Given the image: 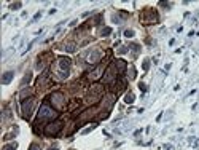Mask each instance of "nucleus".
Instances as JSON below:
<instances>
[{"label":"nucleus","instance_id":"obj_19","mask_svg":"<svg viewBox=\"0 0 199 150\" xmlns=\"http://www.w3.org/2000/svg\"><path fill=\"white\" fill-rule=\"evenodd\" d=\"M64 50L69 51V53H73V51L77 50V45L73 42H69V43H65V45H64Z\"/></svg>","mask_w":199,"mask_h":150},{"label":"nucleus","instance_id":"obj_15","mask_svg":"<svg viewBox=\"0 0 199 150\" xmlns=\"http://www.w3.org/2000/svg\"><path fill=\"white\" fill-rule=\"evenodd\" d=\"M37 86H40V88H46V86H48V74H42L40 77H38Z\"/></svg>","mask_w":199,"mask_h":150},{"label":"nucleus","instance_id":"obj_13","mask_svg":"<svg viewBox=\"0 0 199 150\" xmlns=\"http://www.w3.org/2000/svg\"><path fill=\"white\" fill-rule=\"evenodd\" d=\"M13 78H14V72H13V70H8V72H5V74L2 75V80H0V83H2V85H8L10 81L13 80Z\"/></svg>","mask_w":199,"mask_h":150},{"label":"nucleus","instance_id":"obj_16","mask_svg":"<svg viewBox=\"0 0 199 150\" xmlns=\"http://www.w3.org/2000/svg\"><path fill=\"white\" fill-rule=\"evenodd\" d=\"M102 72H104V67H102V66H99V67H97L96 70H92V72L89 74L88 77L91 78V80H97V78H99L100 75H102Z\"/></svg>","mask_w":199,"mask_h":150},{"label":"nucleus","instance_id":"obj_1","mask_svg":"<svg viewBox=\"0 0 199 150\" xmlns=\"http://www.w3.org/2000/svg\"><path fill=\"white\" fill-rule=\"evenodd\" d=\"M57 115L59 113L56 112V109H53L48 102H43L40 110H38V117H37V123L35 125H38L40 121H45V120H54V118H57Z\"/></svg>","mask_w":199,"mask_h":150},{"label":"nucleus","instance_id":"obj_25","mask_svg":"<svg viewBox=\"0 0 199 150\" xmlns=\"http://www.w3.org/2000/svg\"><path fill=\"white\" fill-rule=\"evenodd\" d=\"M18 149V144L16 142H13V144H8V145H5L2 150H16Z\"/></svg>","mask_w":199,"mask_h":150},{"label":"nucleus","instance_id":"obj_17","mask_svg":"<svg viewBox=\"0 0 199 150\" xmlns=\"http://www.w3.org/2000/svg\"><path fill=\"white\" fill-rule=\"evenodd\" d=\"M134 101H135V96H134L132 91H127L126 94H124V102H126V104H132Z\"/></svg>","mask_w":199,"mask_h":150},{"label":"nucleus","instance_id":"obj_24","mask_svg":"<svg viewBox=\"0 0 199 150\" xmlns=\"http://www.w3.org/2000/svg\"><path fill=\"white\" fill-rule=\"evenodd\" d=\"M142 69L145 70V72H148V69H150V59H143V62H142Z\"/></svg>","mask_w":199,"mask_h":150},{"label":"nucleus","instance_id":"obj_26","mask_svg":"<svg viewBox=\"0 0 199 150\" xmlns=\"http://www.w3.org/2000/svg\"><path fill=\"white\" fill-rule=\"evenodd\" d=\"M134 30H132V29H127V30H124V37H126V38H132V37H134Z\"/></svg>","mask_w":199,"mask_h":150},{"label":"nucleus","instance_id":"obj_11","mask_svg":"<svg viewBox=\"0 0 199 150\" xmlns=\"http://www.w3.org/2000/svg\"><path fill=\"white\" fill-rule=\"evenodd\" d=\"M96 112H97V109H96V107L88 109L84 113H81V115L78 117V121H86V120H89V118H92V117L96 115Z\"/></svg>","mask_w":199,"mask_h":150},{"label":"nucleus","instance_id":"obj_21","mask_svg":"<svg viewBox=\"0 0 199 150\" xmlns=\"http://www.w3.org/2000/svg\"><path fill=\"white\" fill-rule=\"evenodd\" d=\"M112 34V29L110 27H100L99 29V35H102V37H107V35Z\"/></svg>","mask_w":199,"mask_h":150},{"label":"nucleus","instance_id":"obj_22","mask_svg":"<svg viewBox=\"0 0 199 150\" xmlns=\"http://www.w3.org/2000/svg\"><path fill=\"white\" fill-rule=\"evenodd\" d=\"M129 48H131L132 53H134V58L140 53V45H137V43H132V45H129Z\"/></svg>","mask_w":199,"mask_h":150},{"label":"nucleus","instance_id":"obj_30","mask_svg":"<svg viewBox=\"0 0 199 150\" xmlns=\"http://www.w3.org/2000/svg\"><path fill=\"white\" fill-rule=\"evenodd\" d=\"M127 51H129V46H120V48H118L120 54H124V53H127Z\"/></svg>","mask_w":199,"mask_h":150},{"label":"nucleus","instance_id":"obj_29","mask_svg":"<svg viewBox=\"0 0 199 150\" xmlns=\"http://www.w3.org/2000/svg\"><path fill=\"white\" fill-rule=\"evenodd\" d=\"M129 78H131V80H134V78H135V69H134V67H129Z\"/></svg>","mask_w":199,"mask_h":150},{"label":"nucleus","instance_id":"obj_20","mask_svg":"<svg viewBox=\"0 0 199 150\" xmlns=\"http://www.w3.org/2000/svg\"><path fill=\"white\" fill-rule=\"evenodd\" d=\"M30 80H32V72H26L24 78H22V81H21V86H26Z\"/></svg>","mask_w":199,"mask_h":150},{"label":"nucleus","instance_id":"obj_23","mask_svg":"<svg viewBox=\"0 0 199 150\" xmlns=\"http://www.w3.org/2000/svg\"><path fill=\"white\" fill-rule=\"evenodd\" d=\"M16 134H18V128L14 129L13 133H8V134H5V137H3V141H11V139H13L14 136H16Z\"/></svg>","mask_w":199,"mask_h":150},{"label":"nucleus","instance_id":"obj_12","mask_svg":"<svg viewBox=\"0 0 199 150\" xmlns=\"http://www.w3.org/2000/svg\"><path fill=\"white\" fill-rule=\"evenodd\" d=\"M127 16H129V14L124 13V11H118V13H113V14H112V21L116 22V24H121V22H123Z\"/></svg>","mask_w":199,"mask_h":150},{"label":"nucleus","instance_id":"obj_4","mask_svg":"<svg viewBox=\"0 0 199 150\" xmlns=\"http://www.w3.org/2000/svg\"><path fill=\"white\" fill-rule=\"evenodd\" d=\"M102 94H104V88L100 85H92L89 88V93L86 96V102L88 104H94L99 99H102Z\"/></svg>","mask_w":199,"mask_h":150},{"label":"nucleus","instance_id":"obj_28","mask_svg":"<svg viewBox=\"0 0 199 150\" xmlns=\"http://www.w3.org/2000/svg\"><path fill=\"white\" fill-rule=\"evenodd\" d=\"M21 6H22L21 2H14V3H11V5H10V8H11V10H19Z\"/></svg>","mask_w":199,"mask_h":150},{"label":"nucleus","instance_id":"obj_8","mask_svg":"<svg viewBox=\"0 0 199 150\" xmlns=\"http://www.w3.org/2000/svg\"><path fill=\"white\" fill-rule=\"evenodd\" d=\"M118 70H116V66H115V62H112L110 66H108V69L105 70V75L102 77V81L104 83H115V80H116V74Z\"/></svg>","mask_w":199,"mask_h":150},{"label":"nucleus","instance_id":"obj_3","mask_svg":"<svg viewBox=\"0 0 199 150\" xmlns=\"http://www.w3.org/2000/svg\"><path fill=\"white\" fill-rule=\"evenodd\" d=\"M158 13H156V10L155 8H143L142 10V13H140V22L142 24H156L158 22Z\"/></svg>","mask_w":199,"mask_h":150},{"label":"nucleus","instance_id":"obj_33","mask_svg":"<svg viewBox=\"0 0 199 150\" xmlns=\"http://www.w3.org/2000/svg\"><path fill=\"white\" fill-rule=\"evenodd\" d=\"M30 93H32L30 89H22V91H21V96H22V97H24V96H29Z\"/></svg>","mask_w":199,"mask_h":150},{"label":"nucleus","instance_id":"obj_32","mask_svg":"<svg viewBox=\"0 0 199 150\" xmlns=\"http://www.w3.org/2000/svg\"><path fill=\"white\" fill-rule=\"evenodd\" d=\"M139 88H140V89H142V91H143V93H145V91H147V85H145V83H143V81H140V83H139Z\"/></svg>","mask_w":199,"mask_h":150},{"label":"nucleus","instance_id":"obj_2","mask_svg":"<svg viewBox=\"0 0 199 150\" xmlns=\"http://www.w3.org/2000/svg\"><path fill=\"white\" fill-rule=\"evenodd\" d=\"M70 64H72V61H70L69 58H65V56L57 58V62H56L57 70H56V74H57V78H59V80H65V78L69 77Z\"/></svg>","mask_w":199,"mask_h":150},{"label":"nucleus","instance_id":"obj_9","mask_svg":"<svg viewBox=\"0 0 199 150\" xmlns=\"http://www.w3.org/2000/svg\"><path fill=\"white\" fill-rule=\"evenodd\" d=\"M51 58H53V54L51 53H48V51H46V53H42L40 56L37 58V64H35V67H37L38 70H42L45 67V64L48 61H46V59H49V61H51Z\"/></svg>","mask_w":199,"mask_h":150},{"label":"nucleus","instance_id":"obj_34","mask_svg":"<svg viewBox=\"0 0 199 150\" xmlns=\"http://www.w3.org/2000/svg\"><path fill=\"white\" fill-rule=\"evenodd\" d=\"M40 16H42V13H40V11H38V13H37V14H35V16L32 18V22H34V21H37V19L40 18Z\"/></svg>","mask_w":199,"mask_h":150},{"label":"nucleus","instance_id":"obj_10","mask_svg":"<svg viewBox=\"0 0 199 150\" xmlns=\"http://www.w3.org/2000/svg\"><path fill=\"white\" fill-rule=\"evenodd\" d=\"M102 51H99V50H94V51H91V53H88V59L86 61L89 62V64H97V62L100 61V58H102Z\"/></svg>","mask_w":199,"mask_h":150},{"label":"nucleus","instance_id":"obj_31","mask_svg":"<svg viewBox=\"0 0 199 150\" xmlns=\"http://www.w3.org/2000/svg\"><path fill=\"white\" fill-rule=\"evenodd\" d=\"M29 150H42V147H40V144H37V142H34L32 145L29 147Z\"/></svg>","mask_w":199,"mask_h":150},{"label":"nucleus","instance_id":"obj_18","mask_svg":"<svg viewBox=\"0 0 199 150\" xmlns=\"http://www.w3.org/2000/svg\"><path fill=\"white\" fill-rule=\"evenodd\" d=\"M124 88H126V80H124V78H120L118 83H116V93H121Z\"/></svg>","mask_w":199,"mask_h":150},{"label":"nucleus","instance_id":"obj_35","mask_svg":"<svg viewBox=\"0 0 199 150\" xmlns=\"http://www.w3.org/2000/svg\"><path fill=\"white\" fill-rule=\"evenodd\" d=\"M48 150H59V149H57V145H53V147H49Z\"/></svg>","mask_w":199,"mask_h":150},{"label":"nucleus","instance_id":"obj_27","mask_svg":"<svg viewBox=\"0 0 199 150\" xmlns=\"http://www.w3.org/2000/svg\"><path fill=\"white\" fill-rule=\"evenodd\" d=\"M96 126H97L96 123H92L91 126H89V128H86V129H83V131H81V134H88V133H91V131H92V129H96Z\"/></svg>","mask_w":199,"mask_h":150},{"label":"nucleus","instance_id":"obj_7","mask_svg":"<svg viewBox=\"0 0 199 150\" xmlns=\"http://www.w3.org/2000/svg\"><path fill=\"white\" fill-rule=\"evenodd\" d=\"M34 109H35V99L34 97H27V99H24V102H22V117L26 118V120H30V117H32L34 113Z\"/></svg>","mask_w":199,"mask_h":150},{"label":"nucleus","instance_id":"obj_14","mask_svg":"<svg viewBox=\"0 0 199 150\" xmlns=\"http://www.w3.org/2000/svg\"><path fill=\"white\" fill-rule=\"evenodd\" d=\"M115 66H116V70H118V74H124V70L127 69V62L123 61V59H116V61H115Z\"/></svg>","mask_w":199,"mask_h":150},{"label":"nucleus","instance_id":"obj_5","mask_svg":"<svg viewBox=\"0 0 199 150\" xmlns=\"http://www.w3.org/2000/svg\"><path fill=\"white\" fill-rule=\"evenodd\" d=\"M62 126H64V123H62V121H59V120H56V121H49V123L45 126V129H43V134H45L46 137H53V136H57V134L61 133Z\"/></svg>","mask_w":199,"mask_h":150},{"label":"nucleus","instance_id":"obj_6","mask_svg":"<svg viewBox=\"0 0 199 150\" xmlns=\"http://www.w3.org/2000/svg\"><path fill=\"white\" fill-rule=\"evenodd\" d=\"M49 102H51V105L54 109H57V110H61V109H64V105H65V97H64V94H62L61 91H54L49 94Z\"/></svg>","mask_w":199,"mask_h":150}]
</instances>
